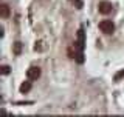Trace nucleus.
I'll return each instance as SVG.
<instances>
[{"label": "nucleus", "instance_id": "obj_1", "mask_svg": "<svg viewBox=\"0 0 124 117\" xmlns=\"http://www.w3.org/2000/svg\"><path fill=\"white\" fill-rule=\"evenodd\" d=\"M99 29L104 34H112L115 31V25L112 20H102V22H99Z\"/></svg>", "mask_w": 124, "mask_h": 117}, {"label": "nucleus", "instance_id": "obj_2", "mask_svg": "<svg viewBox=\"0 0 124 117\" xmlns=\"http://www.w3.org/2000/svg\"><path fill=\"white\" fill-rule=\"evenodd\" d=\"M26 77L30 80H37L40 77V68L39 66H31L28 71H26Z\"/></svg>", "mask_w": 124, "mask_h": 117}, {"label": "nucleus", "instance_id": "obj_3", "mask_svg": "<svg viewBox=\"0 0 124 117\" xmlns=\"http://www.w3.org/2000/svg\"><path fill=\"white\" fill-rule=\"evenodd\" d=\"M98 11L101 14H108V13H112V3H108V2H101L99 5H98Z\"/></svg>", "mask_w": 124, "mask_h": 117}, {"label": "nucleus", "instance_id": "obj_4", "mask_svg": "<svg viewBox=\"0 0 124 117\" xmlns=\"http://www.w3.org/2000/svg\"><path fill=\"white\" fill-rule=\"evenodd\" d=\"M0 15H2L3 19L9 17V6H8L6 3H2V5H0Z\"/></svg>", "mask_w": 124, "mask_h": 117}, {"label": "nucleus", "instance_id": "obj_5", "mask_svg": "<svg viewBox=\"0 0 124 117\" xmlns=\"http://www.w3.org/2000/svg\"><path fill=\"white\" fill-rule=\"evenodd\" d=\"M31 89V82H23V83L20 85V92L22 94H26Z\"/></svg>", "mask_w": 124, "mask_h": 117}, {"label": "nucleus", "instance_id": "obj_6", "mask_svg": "<svg viewBox=\"0 0 124 117\" xmlns=\"http://www.w3.org/2000/svg\"><path fill=\"white\" fill-rule=\"evenodd\" d=\"M20 52H22V43H20V42H16V43H14V54L19 56Z\"/></svg>", "mask_w": 124, "mask_h": 117}, {"label": "nucleus", "instance_id": "obj_7", "mask_svg": "<svg viewBox=\"0 0 124 117\" xmlns=\"http://www.w3.org/2000/svg\"><path fill=\"white\" fill-rule=\"evenodd\" d=\"M123 77H124V69H121V71H118V72H116V74H115V77H113V80H115V82H119V80H121V79H123Z\"/></svg>", "mask_w": 124, "mask_h": 117}, {"label": "nucleus", "instance_id": "obj_8", "mask_svg": "<svg viewBox=\"0 0 124 117\" xmlns=\"http://www.w3.org/2000/svg\"><path fill=\"white\" fill-rule=\"evenodd\" d=\"M9 71H11V68L8 65H3L2 66V74H5V76H6V74H9Z\"/></svg>", "mask_w": 124, "mask_h": 117}, {"label": "nucleus", "instance_id": "obj_9", "mask_svg": "<svg viewBox=\"0 0 124 117\" xmlns=\"http://www.w3.org/2000/svg\"><path fill=\"white\" fill-rule=\"evenodd\" d=\"M75 2H76V8L81 9V8H82V2H81V0H75Z\"/></svg>", "mask_w": 124, "mask_h": 117}]
</instances>
